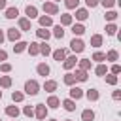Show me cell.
Masks as SVG:
<instances>
[{
  "label": "cell",
  "mask_w": 121,
  "mask_h": 121,
  "mask_svg": "<svg viewBox=\"0 0 121 121\" xmlns=\"http://www.w3.org/2000/svg\"><path fill=\"white\" fill-rule=\"evenodd\" d=\"M0 87H4V89L11 87V78L9 76H0Z\"/></svg>",
  "instance_id": "1f68e13d"
},
{
  "label": "cell",
  "mask_w": 121,
  "mask_h": 121,
  "mask_svg": "<svg viewBox=\"0 0 121 121\" xmlns=\"http://www.w3.org/2000/svg\"><path fill=\"white\" fill-rule=\"evenodd\" d=\"M95 74H96V76H106V74H108V68H106V64H102V62H100V64L95 68Z\"/></svg>",
  "instance_id": "d6a6232c"
},
{
  "label": "cell",
  "mask_w": 121,
  "mask_h": 121,
  "mask_svg": "<svg viewBox=\"0 0 121 121\" xmlns=\"http://www.w3.org/2000/svg\"><path fill=\"white\" fill-rule=\"evenodd\" d=\"M74 79L76 81H87V72L85 70H76V74H74Z\"/></svg>",
  "instance_id": "484cf974"
},
{
  "label": "cell",
  "mask_w": 121,
  "mask_h": 121,
  "mask_svg": "<svg viewBox=\"0 0 121 121\" xmlns=\"http://www.w3.org/2000/svg\"><path fill=\"white\" fill-rule=\"evenodd\" d=\"M38 21H40V26H42V28H47V26L53 25V19H51L49 15H40Z\"/></svg>",
  "instance_id": "8fae6325"
},
{
  "label": "cell",
  "mask_w": 121,
  "mask_h": 121,
  "mask_svg": "<svg viewBox=\"0 0 121 121\" xmlns=\"http://www.w3.org/2000/svg\"><path fill=\"white\" fill-rule=\"evenodd\" d=\"M93 60H96V62H102V60H106V53H100V51H96V53H93V57H91Z\"/></svg>",
  "instance_id": "8d00e7d4"
},
{
  "label": "cell",
  "mask_w": 121,
  "mask_h": 121,
  "mask_svg": "<svg viewBox=\"0 0 121 121\" xmlns=\"http://www.w3.org/2000/svg\"><path fill=\"white\" fill-rule=\"evenodd\" d=\"M8 40L9 42H19L21 40V30H17V28H8Z\"/></svg>",
  "instance_id": "52a82bcc"
},
{
  "label": "cell",
  "mask_w": 121,
  "mask_h": 121,
  "mask_svg": "<svg viewBox=\"0 0 121 121\" xmlns=\"http://www.w3.org/2000/svg\"><path fill=\"white\" fill-rule=\"evenodd\" d=\"M62 81H64V83H66L68 87H72V85L76 83V79H74V74H70V72H68V74H64V78H62Z\"/></svg>",
  "instance_id": "836d02e7"
},
{
  "label": "cell",
  "mask_w": 121,
  "mask_h": 121,
  "mask_svg": "<svg viewBox=\"0 0 121 121\" xmlns=\"http://www.w3.org/2000/svg\"><path fill=\"white\" fill-rule=\"evenodd\" d=\"M13 121H15V119H13Z\"/></svg>",
  "instance_id": "9f6ffc18"
},
{
  "label": "cell",
  "mask_w": 121,
  "mask_h": 121,
  "mask_svg": "<svg viewBox=\"0 0 121 121\" xmlns=\"http://www.w3.org/2000/svg\"><path fill=\"white\" fill-rule=\"evenodd\" d=\"M57 2H59V0H55V4H57Z\"/></svg>",
  "instance_id": "db71d44e"
},
{
  "label": "cell",
  "mask_w": 121,
  "mask_h": 121,
  "mask_svg": "<svg viewBox=\"0 0 121 121\" xmlns=\"http://www.w3.org/2000/svg\"><path fill=\"white\" fill-rule=\"evenodd\" d=\"M78 4H79V0H64V6H66L68 9H74V8H78Z\"/></svg>",
  "instance_id": "ab89813d"
},
{
  "label": "cell",
  "mask_w": 121,
  "mask_h": 121,
  "mask_svg": "<svg viewBox=\"0 0 121 121\" xmlns=\"http://www.w3.org/2000/svg\"><path fill=\"white\" fill-rule=\"evenodd\" d=\"M34 115H36V119L43 121V119L47 117V106H45V104H36V106H34Z\"/></svg>",
  "instance_id": "7a4b0ae2"
},
{
  "label": "cell",
  "mask_w": 121,
  "mask_h": 121,
  "mask_svg": "<svg viewBox=\"0 0 121 121\" xmlns=\"http://www.w3.org/2000/svg\"><path fill=\"white\" fill-rule=\"evenodd\" d=\"M43 11H45V15H57L59 13V6L55 4V2H43Z\"/></svg>",
  "instance_id": "3957f363"
},
{
  "label": "cell",
  "mask_w": 121,
  "mask_h": 121,
  "mask_svg": "<svg viewBox=\"0 0 121 121\" xmlns=\"http://www.w3.org/2000/svg\"><path fill=\"white\" fill-rule=\"evenodd\" d=\"M0 98H2V91H0Z\"/></svg>",
  "instance_id": "f907efd6"
},
{
  "label": "cell",
  "mask_w": 121,
  "mask_h": 121,
  "mask_svg": "<svg viewBox=\"0 0 121 121\" xmlns=\"http://www.w3.org/2000/svg\"><path fill=\"white\" fill-rule=\"evenodd\" d=\"M74 23V17L70 13H60V26H68Z\"/></svg>",
  "instance_id": "9a60e30c"
},
{
  "label": "cell",
  "mask_w": 121,
  "mask_h": 121,
  "mask_svg": "<svg viewBox=\"0 0 121 121\" xmlns=\"http://www.w3.org/2000/svg\"><path fill=\"white\" fill-rule=\"evenodd\" d=\"M72 32H74V36H81L85 32V26L81 23H76V25H72Z\"/></svg>",
  "instance_id": "cb8c5ba5"
},
{
  "label": "cell",
  "mask_w": 121,
  "mask_h": 121,
  "mask_svg": "<svg viewBox=\"0 0 121 121\" xmlns=\"http://www.w3.org/2000/svg\"><path fill=\"white\" fill-rule=\"evenodd\" d=\"M106 83H108V85H117V76L106 74Z\"/></svg>",
  "instance_id": "f35d334b"
},
{
  "label": "cell",
  "mask_w": 121,
  "mask_h": 121,
  "mask_svg": "<svg viewBox=\"0 0 121 121\" xmlns=\"http://www.w3.org/2000/svg\"><path fill=\"white\" fill-rule=\"evenodd\" d=\"M26 45H28L26 42L19 40V42H15V45H13V51H15V53H23V51L26 49Z\"/></svg>",
  "instance_id": "d4e9b609"
},
{
  "label": "cell",
  "mask_w": 121,
  "mask_h": 121,
  "mask_svg": "<svg viewBox=\"0 0 121 121\" xmlns=\"http://www.w3.org/2000/svg\"><path fill=\"white\" fill-rule=\"evenodd\" d=\"M23 98H25V95H23L21 91H13V93H11V100H13V102H23Z\"/></svg>",
  "instance_id": "d590c367"
},
{
  "label": "cell",
  "mask_w": 121,
  "mask_h": 121,
  "mask_svg": "<svg viewBox=\"0 0 121 121\" xmlns=\"http://www.w3.org/2000/svg\"><path fill=\"white\" fill-rule=\"evenodd\" d=\"M4 40H6V36H4V32H2V28H0V43H2Z\"/></svg>",
  "instance_id": "681fc988"
},
{
  "label": "cell",
  "mask_w": 121,
  "mask_h": 121,
  "mask_svg": "<svg viewBox=\"0 0 121 121\" xmlns=\"http://www.w3.org/2000/svg\"><path fill=\"white\" fill-rule=\"evenodd\" d=\"M25 13H26V19H36L38 17V9H36V6H26L25 8Z\"/></svg>",
  "instance_id": "30bf717a"
},
{
  "label": "cell",
  "mask_w": 121,
  "mask_h": 121,
  "mask_svg": "<svg viewBox=\"0 0 121 121\" xmlns=\"http://www.w3.org/2000/svg\"><path fill=\"white\" fill-rule=\"evenodd\" d=\"M36 36H38V38H42V40H45V42H47V40H49V38H51V32H49V30H45V28H42V26H40V28H38V30H36Z\"/></svg>",
  "instance_id": "44dd1931"
},
{
  "label": "cell",
  "mask_w": 121,
  "mask_h": 121,
  "mask_svg": "<svg viewBox=\"0 0 121 121\" xmlns=\"http://www.w3.org/2000/svg\"><path fill=\"white\" fill-rule=\"evenodd\" d=\"M117 19V11H113V9H110V11H106V21H110V23H113Z\"/></svg>",
  "instance_id": "74e56055"
},
{
  "label": "cell",
  "mask_w": 121,
  "mask_h": 121,
  "mask_svg": "<svg viewBox=\"0 0 121 121\" xmlns=\"http://www.w3.org/2000/svg\"><path fill=\"white\" fill-rule=\"evenodd\" d=\"M64 121H72V119H64Z\"/></svg>",
  "instance_id": "f5cc1de1"
},
{
  "label": "cell",
  "mask_w": 121,
  "mask_h": 121,
  "mask_svg": "<svg viewBox=\"0 0 121 121\" xmlns=\"http://www.w3.org/2000/svg\"><path fill=\"white\" fill-rule=\"evenodd\" d=\"M6 59H8V53H6L4 49H0V62H4Z\"/></svg>",
  "instance_id": "7dc6e473"
},
{
  "label": "cell",
  "mask_w": 121,
  "mask_h": 121,
  "mask_svg": "<svg viewBox=\"0 0 121 121\" xmlns=\"http://www.w3.org/2000/svg\"><path fill=\"white\" fill-rule=\"evenodd\" d=\"M89 17V11L85 9V8H79V9H76V19L78 21H85Z\"/></svg>",
  "instance_id": "ffe728a7"
},
{
  "label": "cell",
  "mask_w": 121,
  "mask_h": 121,
  "mask_svg": "<svg viewBox=\"0 0 121 121\" xmlns=\"http://www.w3.org/2000/svg\"><path fill=\"white\" fill-rule=\"evenodd\" d=\"M23 113H25L26 117H32V115H34V108H32V106H25V108H23Z\"/></svg>",
  "instance_id": "b9f144b4"
},
{
  "label": "cell",
  "mask_w": 121,
  "mask_h": 121,
  "mask_svg": "<svg viewBox=\"0 0 121 121\" xmlns=\"http://www.w3.org/2000/svg\"><path fill=\"white\" fill-rule=\"evenodd\" d=\"M51 36H55L57 40H62V38H64V28H62L60 25H55V26H53V32H51Z\"/></svg>",
  "instance_id": "2e32d148"
},
{
  "label": "cell",
  "mask_w": 121,
  "mask_h": 121,
  "mask_svg": "<svg viewBox=\"0 0 121 121\" xmlns=\"http://www.w3.org/2000/svg\"><path fill=\"white\" fill-rule=\"evenodd\" d=\"M40 53H42V55H45V57H47V55H51V47L47 45V42L40 43Z\"/></svg>",
  "instance_id": "e575fe53"
},
{
  "label": "cell",
  "mask_w": 121,
  "mask_h": 121,
  "mask_svg": "<svg viewBox=\"0 0 121 121\" xmlns=\"http://www.w3.org/2000/svg\"><path fill=\"white\" fill-rule=\"evenodd\" d=\"M26 49H28V53H30L32 57L40 55V43H38V42H30V43L26 45Z\"/></svg>",
  "instance_id": "7c38bea8"
},
{
  "label": "cell",
  "mask_w": 121,
  "mask_h": 121,
  "mask_svg": "<svg viewBox=\"0 0 121 121\" xmlns=\"http://www.w3.org/2000/svg\"><path fill=\"white\" fill-rule=\"evenodd\" d=\"M70 49H72L74 53H81V51L85 49V43H83V40H79V38H74V40L70 42Z\"/></svg>",
  "instance_id": "277c9868"
},
{
  "label": "cell",
  "mask_w": 121,
  "mask_h": 121,
  "mask_svg": "<svg viewBox=\"0 0 121 121\" xmlns=\"http://www.w3.org/2000/svg\"><path fill=\"white\" fill-rule=\"evenodd\" d=\"M98 4H102L104 8H113L117 2H115V0H98Z\"/></svg>",
  "instance_id": "60d3db41"
},
{
  "label": "cell",
  "mask_w": 121,
  "mask_h": 121,
  "mask_svg": "<svg viewBox=\"0 0 121 121\" xmlns=\"http://www.w3.org/2000/svg\"><path fill=\"white\" fill-rule=\"evenodd\" d=\"M6 4H8V0H0V9H6Z\"/></svg>",
  "instance_id": "c3c4849f"
},
{
  "label": "cell",
  "mask_w": 121,
  "mask_h": 121,
  "mask_svg": "<svg viewBox=\"0 0 121 121\" xmlns=\"http://www.w3.org/2000/svg\"><path fill=\"white\" fill-rule=\"evenodd\" d=\"M17 15H19V9L17 8H6V15H4L6 19H15Z\"/></svg>",
  "instance_id": "603a6c76"
},
{
  "label": "cell",
  "mask_w": 121,
  "mask_h": 121,
  "mask_svg": "<svg viewBox=\"0 0 121 121\" xmlns=\"http://www.w3.org/2000/svg\"><path fill=\"white\" fill-rule=\"evenodd\" d=\"M51 55H53V59H55L57 62H60V60H64V59H66L68 51H66V49H55V51H51Z\"/></svg>",
  "instance_id": "ba28073f"
},
{
  "label": "cell",
  "mask_w": 121,
  "mask_h": 121,
  "mask_svg": "<svg viewBox=\"0 0 121 121\" xmlns=\"http://www.w3.org/2000/svg\"><path fill=\"white\" fill-rule=\"evenodd\" d=\"M0 70H2L4 74H8V72H11V64H9V62H2V64H0Z\"/></svg>",
  "instance_id": "7bdbcfd3"
},
{
  "label": "cell",
  "mask_w": 121,
  "mask_h": 121,
  "mask_svg": "<svg viewBox=\"0 0 121 121\" xmlns=\"http://www.w3.org/2000/svg\"><path fill=\"white\" fill-rule=\"evenodd\" d=\"M19 113H21V110H19L17 106H8V108H6V115H9V117H13V119H17Z\"/></svg>",
  "instance_id": "d6986e66"
},
{
  "label": "cell",
  "mask_w": 121,
  "mask_h": 121,
  "mask_svg": "<svg viewBox=\"0 0 121 121\" xmlns=\"http://www.w3.org/2000/svg\"><path fill=\"white\" fill-rule=\"evenodd\" d=\"M49 121H57V119H49Z\"/></svg>",
  "instance_id": "816d5d0a"
},
{
  "label": "cell",
  "mask_w": 121,
  "mask_h": 121,
  "mask_svg": "<svg viewBox=\"0 0 121 121\" xmlns=\"http://www.w3.org/2000/svg\"><path fill=\"white\" fill-rule=\"evenodd\" d=\"M45 106H49V108H59V106H60V100H59V98H57L55 95H51V96L47 98Z\"/></svg>",
  "instance_id": "7402d4cb"
},
{
  "label": "cell",
  "mask_w": 121,
  "mask_h": 121,
  "mask_svg": "<svg viewBox=\"0 0 121 121\" xmlns=\"http://www.w3.org/2000/svg\"><path fill=\"white\" fill-rule=\"evenodd\" d=\"M60 104H62V108H64L66 112H74V110H76V100H72V98H64Z\"/></svg>",
  "instance_id": "5bb4252c"
},
{
  "label": "cell",
  "mask_w": 121,
  "mask_h": 121,
  "mask_svg": "<svg viewBox=\"0 0 121 121\" xmlns=\"http://www.w3.org/2000/svg\"><path fill=\"white\" fill-rule=\"evenodd\" d=\"M25 93L30 95V96L38 95V93H40V83H38L36 79H28V81L25 83Z\"/></svg>",
  "instance_id": "6da1fadb"
},
{
  "label": "cell",
  "mask_w": 121,
  "mask_h": 121,
  "mask_svg": "<svg viewBox=\"0 0 121 121\" xmlns=\"http://www.w3.org/2000/svg\"><path fill=\"white\" fill-rule=\"evenodd\" d=\"M0 121H2V119H0Z\"/></svg>",
  "instance_id": "11a10c76"
},
{
  "label": "cell",
  "mask_w": 121,
  "mask_h": 121,
  "mask_svg": "<svg viewBox=\"0 0 121 121\" xmlns=\"http://www.w3.org/2000/svg\"><path fill=\"white\" fill-rule=\"evenodd\" d=\"M36 72L40 74V76H49V72H51V68H49V64H45V62H40L38 66H36Z\"/></svg>",
  "instance_id": "9c48e42d"
},
{
  "label": "cell",
  "mask_w": 121,
  "mask_h": 121,
  "mask_svg": "<svg viewBox=\"0 0 121 121\" xmlns=\"http://www.w3.org/2000/svg\"><path fill=\"white\" fill-rule=\"evenodd\" d=\"M119 72H121V66H119L117 62H113V66H112V74H113V76H117Z\"/></svg>",
  "instance_id": "ee69618b"
},
{
  "label": "cell",
  "mask_w": 121,
  "mask_h": 121,
  "mask_svg": "<svg viewBox=\"0 0 121 121\" xmlns=\"http://www.w3.org/2000/svg\"><path fill=\"white\" fill-rule=\"evenodd\" d=\"M70 98H72V100H79V98H83V89H79V87H72V89H70Z\"/></svg>",
  "instance_id": "4fadbf2b"
},
{
  "label": "cell",
  "mask_w": 121,
  "mask_h": 121,
  "mask_svg": "<svg viewBox=\"0 0 121 121\" xmlns=\"http://www.w3.org/2000/svg\"><path fill=\"white\" fill-rule=\"evenodd\" d=\"M43 91H47V93H55V91H57V81H53V79L43 81Z\"/></svg>",
  "instance_id": "e0dca14e"
},
{
  "label": "cell",
  "mask_w": 121,
  "mask_h": 121,
  "mask_svg": "<svg viewBox=\"0 0 121 121\" xmlns=\"http://www.w3.org/2000/svg\"><path fill=\"white\" fill-rule=\"evenodd\" d=\"M78 64H79V70H91V59H81V60H78Z\"/></svg>",
  "instance_id": "83f0119b"
},
{
  "label": "cell",
  "mask_w": 121,
  "mask_h": 121,
  "mask_svg": "<svg viewBox=\"0 0 121 121\" xmlns=\"http://www.w3.org/2000/svg\"><path fill=\"white\" fill-rule=\"evenodd\" d=\"M106 34H108V36H115V34H117V25L108 23V25H106Z\"/></svg>",
  "instance_id": "f1b7e54d"
},
{
  "label": "cell",
  "mask_w": 121,
  "mask_h": 121,
  "mask_svg": "<svg viewBox=\"0 0 121 121\" xmlns=\"http://www.w3.org/2000/svg\"><path fill=\"white\" fill-rule=\"evenodd\" d=\"M91 45H93V47H100V45H102V36H100V34L91 36Z\"/></svg>",
  "instance_id": "f546056e"
},
{
  "label": "cell",
  "mask_w": 121,
  "mask_h": 121,
  "mask_svg": "<svg viewBox=\"0 0 121 121\" xmlns=\"http://www.w3.org/2000/svg\"><path fill=\"white\" fill-rule=\"evenodd\" d=\"M85 4H87V8H96L98 0H85Z\"/></svg>",
  "instance_id": "f6af8a7d"
},
{
  "label": "cell",
  "mask_w": 121,
  "mask_h": 121,
  "mask_svg": "<svg viewBox=\"0 0 121 121\" xmlns=\"http://www.w3.org/2000/svg\"><path fill=\"white\" fill-rule=\"evenodd\" d=\"M117 59H119V53H117L115 49H112V51H108V53H106V60H110V62H115Z\"/></svg>",
  "instance_id": "4dcf8cb0"
},
{
  "label": "cell",
  "mask_w": 121,
  "mask_h": 121,
  "mask_svg": "<svg viewBox=\"0 0 121 121\" xmlns=\"http://www.w3.org/2000/svg\"><path fill=\"white\" fill-rule=\"evenodd\" d=\"M76 62H78L76 55H66V59L62 60V68H64V70H72V68L76 66Z\"/></svg>",
  "instance_id": "5b68a950"
},
{
  "label": "cell",
  "mask_w": 121,
  "mask_h": 121,
  "mask_svg": "<svg viewBox=\"0 0 121 121\" xmlns=\"http://www.w3.org/2000/svg\"><path fill=\"white\" fill-rule=\"evenodd\" d=\"M83 96H87V100H91V102H96V100L100 98V95H98V91H96L95 87H91V89H87V91L83 93Z\"/></svg>",
  "instance_id": "8992f818"
},
{
  "label": "cell",
  "mask_w": 121,
  "mask_h": 121,
  "mask_svg": "<svg viewBox=\"0 0 121 121\" xmlns=\"http://www.w3.org/2000/svg\"><path fill=\"white\" fill-rule=\"evenodd\" d=\"M19 28H21V30H30V19L21 17V19H19Z\"/></svg>",
  "instance_id": "4316f807"
},
{
  "label": "cell",
  "mask_w": 121,
  "mask_h": 121,
  "mask_svg": "<svg viewBox=\"0 0 121 121\" xmlns=\"http://www.w3.org/2000/svg\"><path fill=\"white\" fill-rule=\"evenodd\" d=\"M112 98H113V100H119V98H121V91H113V93H112Z\"/></svg>",
  "instance_id": "bcb514c9"
},
{
  "label": "cell",
  "mask_w": 121,
  "mask_h": 121,
  "mask_svg": "<svg viewBox=\"0 0 121 121\" xmlns=\"http://www.w3.org/2000/svg\"><path fill=\"white\" fill-rule=\"evenodd\" d=\"M81 121H95V112H93L91 108L83 110V112H81Z\"/></svg>",
  "instance_id": "ac0fdd59"
}]
</instances>
